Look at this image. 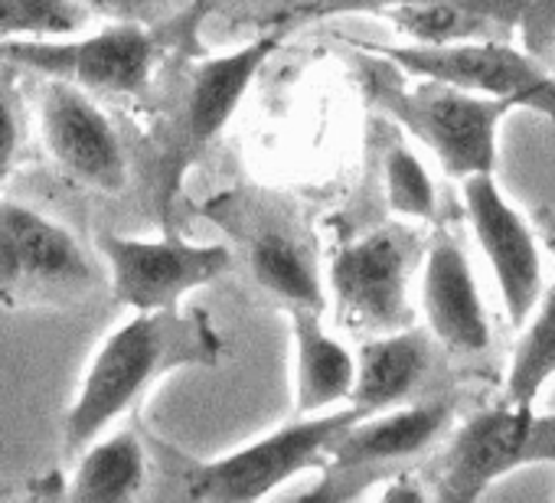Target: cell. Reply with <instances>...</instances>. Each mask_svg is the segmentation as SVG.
Returning a JSON list of instances; mask_svg holds the SVG:
<instances>
[{"instance_id":"obj_1","label":"cell","mask_w":555,"mask_h":503,"mask_svg":"<svg viewBox=\"0 0 555 503\" xmlns=\"http://www.w3.org/2000/svg\"><path fill=\"white\" fill-rule=\"evenodd\" d=\"M219 353V340L196 311L160 308L134 311L95 353L82 389L66 412V451H82L134 405L160 376L180 366H206Z\"/></svg>"},{"instance_id":"obj_2","label":"cell","mask_w":555,"mask_h":503,"mask_svg":"<svg viewBox=\"0 0 555 503\" xmlns=\"http://www.w3.org/2000/svg\"><path fill=\"white\" fill-rule=\"evenodd\" d=\"M415 79L418 82L412 89H402V82L389 73L370 69L366 89L386 115H392L438 154L448 173H490L496 160V125L516 105L448 82L422 76Z\"/></svg>"},{"instance_id":"obj_3","label":"cell","mask_w":555,"mask_h":503,"mask_svg":"<svg viewBox=\"0 0 555 503\" xmlns=\"http://www.w3.org/2000/svg\"><path fill=\"white\" fill-rule=\"evenodd\" d=\"M357 418H363V412L353 405L334 409V412H318L295 425H282L278 431H271L225 457L203 461V464H183L186 493L193 500H216V503L261 500L301 470L327 467L331 444Z\"/></svg>"},{"instance_id":"obj_4","label":"cell","mask_w":555,"mask_h":503,"mask_svg":"<svg viewBox=\"0 0 555 503\" xmlns=\"http://www.w3.org/2000/svg\"><path fill=\"white\" fill-rule=\"evenodd\" d=\"M99 285L82 245L37 209L0 199V301L79 298Z\"/></svg>"},{"instance_id":"obj_5","label":"cell","mask_w":555,"mask_h":503,"mask_svg":"<svg viewBox=\"0 0 555 503\" xmlns=\"http://www.w3.org/2000/svg\"><path fill=\"white\" fill-rule=\"evenodd\" d=\"M370 56H383L409 76L448 82L487 99H506L513 105L535 108L555 121V79L542 73L529 56L506 47L503 40H470L448 47H379L357 43Z\"/></svg>"},{"instance_id":"obj_6","label":"cell","mask_w":555,"mask_h":503,"mask_svg":"<svg viewBox=\"0 0 555 503\" xmlns=\"http://www.w3.org/2000/svg\"><path fill=\"white\" fill-rule=\"evenodd\" d=\"M0 60L89 92H141L151 82L157 43L147 24L118 21L86 40H11Z\"/></svg>"},{"instance_id":"obj_7","label":"cell","mask_w":555,"mask_h":503,"mask_svg":"<svg viewBox=\"0 0 555 503\" xmlns=\"http://www.w3.org/2000/svg\"><path fill=\"white\" fill-rule=\"evenodd\" d=\"M99 248L105 252L115 301L134 311L177 308L183 295L216 282L232 266V252L225 245L131 238L105 232Z\"/></svg>"},{"instance_id":"obj_8","label":"cell","mask_w":555,"mask_h":503,"mask_svg":"<svg viewBox=\"0 0 555 503\" xmlns=\"http://www.w3.org/2000/svg\"><path fill=\"white\" fill-rule=\"evenodd\" d=\"M412 238L402 229H376L344 245L331 266L337 314L353 331L389 334L412 321L409 308Z\"/></svg>"},{"instance_id":"obj_9","label":"cell","mask_w":555,"mask_h":503,"mask_svg":"<svg viewBox=\"0 0 555 503\" xmlns=\"http://www.w3.org/2000/svg\"><path fill=\"white\" fill-rule=\"evenodd\" d=\"M555 457V418H539L532 405H500L474 415L451 441L441 464V496L474 500L506 470Z\"/></svg>"},{"instance_id":"obj_10","label":"cell","mask_w":555,"mask_h":503,"mask_svg":"<svg viewBox=\"0 0 555 503\" xmlns=\"http://www.w3.org/2000/svg\"><path fill=\"white\" fill-rule=\"evenodd\" d=\"M464 203L470 229L493 266L506 314L513 324H522L539 305L542 292V259L532 242V232L522 222L519 209L506 203L493 173L464 177Z\"/></svg>"},{"instance_id":"obj_11","label":"cell","mask_w":555,"mask_h":503,"mask_svg":"<svg viewBox=\"0 0 555 503\" xmlns=\"http://www.w3.org/2000/svg\"><path fill=\"white\" fill-rule=\"evenodd\" d=\"M43 141L56 164L76 180L121 193L128 186V160L108 118L69 82H53L43 95Z\"/></svg>"},{"instance_id":"obj_12","label":"cell","mask_w":555,"mask_h":503,"mask_svg":"<svg viewBox=\"0 0 555 503\" xmlns=\"http://www.w3.org/2000/svg\"><path fill=\"white\" fill-rule=\"evenodd\" d=\"M422 298H425L428 324L448 350L461 357H474L490 347L487 311L477 295L470 262L457 248V242L438 238L431 245L428 262H425Z\"/></svg>"},{"instance_id":"obj_13","label":"cell","mask_w":555,"mask_h":503,"mask_svg":"<svg viewBox=\"0 0 555 503\" xmlns=\"http://www.w3.org/2000/svg\"><path fill=\"white\" fill-rule=\"evenodd\" d=\"M448 402H425L392 412H373L357 418L347 431L331 444V474H353L379 464H392L425 451L448 425Z\"/></svg>"},{"instance_id":"obj_14","label":"cell","mask_w":555,"mask_h":503,"mask_svg":"<svg viewBox=\"0 0 555 503\" xmlns=\"http://www.w3.org/2000/svg\"><path fill=\"white\" fill-rule=\"evenodd\" d=\"M282 34H264L242 50H232L225 56L206 60L190 73V89H186V131L193 144H203L216 138L225 121L232 118L235 105L245 99L248 86L255 82L258 69L264 60L278 50Z\"/></svg>"},{"instance_id":"obj_15","label":"cell","mask_w":555,"mask_h":503,"mask_svg":"<svg viewBox=\"0 0 555 503\" xmlns=\"http://www.w3.org/2000/svg\"><path fill=\"white\" fill-rule=\"evenodd\" d=\"M428 340L415 331H389L360 350L350 405L363 415L392 409L428 373Z\"/></svg>"},{"instance_id":"obj_16","label":"cell","mask_w":555,"mask_h":503,"mask_svg":"<svg viewBox=\"0 0 555 503\" xmlns=\"http://www.w3.org/2000/svg\"><path fill=\"white\" fill-rule=\"evenodd\" d=\"M292 324L298 344V412L318 415L350 399L357 376L350 350L321 327L314 308H292Z\"/></svg>"},{"instance_id":"obj_17","label":"cell","mask_w":555,"mask_h":503,"mask_svg":"<svg viewBox=\"0 0 555 503\" xmlns=\"http://www.w3.org/2000/svg\"><path fill=\"white\" fill-rule=\"evenodd\" d=\"M248 269L255 282L274 298L288 301L292 308L321 311L324 292H321L318 272L308 259V252L301 248V242H295L285 229L258 225L248 235Z\"/></svg>"},{"instance_id":"obj_18","label":"cell","mask_w":555,"mask_h":503,"mask_svg":"<svg viewBox=\"0 0 555 503\" xmlns=\"http://www.w3.org/2000/svg\"><path fill=\"white\" fill-rule=\"evenodd\" d=\"M402 34L425 47H448V43H470V40H503L509 27L493 14L477 8L457 4V0H415L383 11Z\"/></svg>"},{"instance_id":"obj_19","label":"cell","mask_w":555,"mask_h":503,"mask_svg":"<svg viewBox=\"0 0 555 503\" xmlns=\"http://www.w3.org/2000/svg\"><path fill=\"white\" fill-rule=\"evenodd\" d=\"M144 483V448L134 431H118L105 441H89L86 457L73 477V496L79 500H131Z\"/></svg>"},{"instance_id":"obj_20","label":"cell","mask_w":555,"mask_h":503,"mask_svg":"<svg viewBox=\"0 0 555 503\" xmlns=\"http://www.w3.org/2000/svg\"><path fill=\"white\" fill-rule=\"evenodd\" d=\"M555 376V282L542 298L535 321L529 324L506 376V402L532 405L539 389Z\"/></svg>"},{"instance_id":"obj_21","label":"cell","mask_w":555,"mask_h":503,"mask_svg":"<svg viewBox=\"0 0 555 503\" xmlns=\"http://www.w3.org/2000/svg\"><path fill=\"white\" fill-rule=\"evenodd\" d=\"M86 21L89 8L79 0H0V43L69 37Z\"/></svg>"},{"instance_id":"obj_22","label":"cell","mask_w":555,"mask_h":503,"mask_svg":"<svg viewBox=\"0 0 555 503\" xmlns=\"http://www.w3.org/2000/svg\"><path fill=\"white\" fill-rule=\"evenodd\" d=\"M386 193H389V206L402 216H418V219L435 216L431 177L425 173L418 157L402 144L389 147L386 154Z\"/></svg>"},{"instance_id":"obj_23","label":"cell","mask_w":555,"mask_h":503,"mask_svg":"<svg viewBox=\"0 0 555 503\" xmlns=\"http://www.w3.org/2000/svg\"><path fill=\"white\" fill-rule=\"evenodd\" d=\"M399 4H415V0H301L295 14L298 17H327V14H347V11H389ZM457 4L493 14L509 30L516 24L522 27L529 21V14L535 11V0H457Z\"/></svg>"},{"instance_id":"obj_24","label":"cell","mask_w":555,"mask_h":503,"mask_svg":"<svg viewBox=\"0 0 555 503\" xmlns=\"http://www.w3.org/2000/svg\"><path fill=\"white\" fill-rule=\"evenodd\" d=\"M82 8L108 14L112 21H128V24H154L167 14L170 0H79Z\"/></svg>"},{"instance_id":"obj_25","label":"cell","mask_w":555,"mask_h":503,"mask_svg":"<svg viewBox=\"0 0 555 503\" xmlns=\"http://www.w3.org/2000/svg\"><path fill=\"white\" fill-rule=\"evenodd\" d=\"M21 144V125H17V105L8 89H0V177L14 164Z\"/></svg>"}]
</instances>
